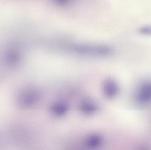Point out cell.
<instances>
[{
  "mask_svg": "<svg viewBox=\"0 0 151 150\" xmlns=\"http://www.w3.org/2000/svg\"><path fill=\"white\" fill-rule=\"evenodd\" d=\"M137 100L141 103H146L151 99V84L144 85L137 94Z\"/></svg>",
  "mask_w": 151,
  "mask_h": 150,
  "instance_id": "obj_1",
  "label": "cell"
},
{
  "mask_svg": "<svg viewBox=\"0 0 151 150\" xmlns=\"http://www.w3.org/2000/svg\"><path fill=\"white\" fill-rule=\"evenodd\" d=\"M7 59L8 62L10 64H14L18 61L19 59L18 55L17 53L13 51H10L7 55Z\"/></svg>",
  "mask_w": 151,
  "mask_h": 150,
  "instance_id": "obj_2",
  "label": "cell"
},
{
  "mask_svg": "<svg viewBox=\"0 0 151 150\" xmlns=\"http://www.w3.org/2000/svg\"><path fill=\"white\" fill-rule=\"evenodd\" d=\"M138 32L142 35L151 36V24L141 26L138 29Z\"/></svg>",
  "mask_w": 151,
  "mask_h": 150,
  "instance_id": "obj_3",
  "label": "cell"
}]
</instances>
